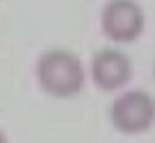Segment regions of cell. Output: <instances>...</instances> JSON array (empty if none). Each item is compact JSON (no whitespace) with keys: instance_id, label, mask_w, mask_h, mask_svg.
Here are the masks:
<instances>
[{"instance_id":"obj_1","label":"cell","mask_w":155,"mask_h":143,"mask_svg":"<svg viewBox=\"0 0 155 143\" xmlns=\"http://www.w3.org/2000/svg\"><path fill=\"white\" fill-rule=\"evenodd\" d=\"M37 76L42 88L57 98L78 95L85 82L80 58L64 48L48 50L40 57L37 63Z\"/></svg>"},{"instance_id":"obj_2","label":"cell","mask_w":155,"mask_h":143,"mask_svg":"<svg viewBox=\"0 0 155 143\" xmlns=\"http://www.w3.org/2000/svg\"><path fill=\"white\" fill-rule=\"evenodd\" d=\"M110 118L122 133L135 135L147 132L155 120V100L142 90H132L112 103Z\"/></svg>"},{"instance_id":"obj_3","label":"cell","mask_w":155,"mask_h":143,"mask_svg":"<svg viewBox=\"0 0 155 143\" xmlns=\"http://www.w3.org/2000/svg\"><path fill=\"white\" fill-rule=\"evenodd\" d=\"M145 27V15L135 0H110L102 12L105 37L118 43L134 42Z\"/></svg>"},{"instance_id":"obj_4","label":"cell","mask_w":155,"mask_h":143,"mask_svg":"<svg viewBox=\"0 0 155 143\" xmlns=\"http://www.w3.org/2000/svg\"><path fill=\"white\" fill-rule=\"evenodd\" d=\"M132 63L120 50H102L94 57L92 62V78L100 90L112 92L130 80Z\"/></svg>"},{"instance_id":"obj_5","label":"cell","mask_w":155,"mask_h":143,"mask_svg":"<svg viewBox=\"0 0 155 143\" xmlns=\"http://www.w3.org/2000/svg\"><path fill=\"white\" fill-rule=\"evenodd\" d=\"M0 143H7V138H5V135H4L2 130H0Z\"/></svg>"}]
</instances>
